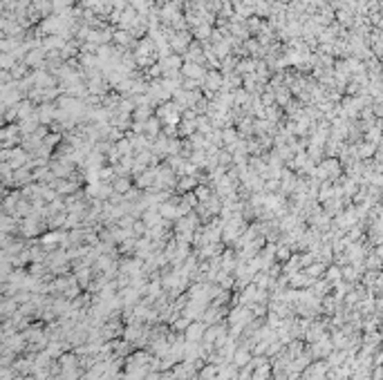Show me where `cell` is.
<instances>
[{"instance_id": "1", "label": "cell", "mask_w": 383, "mask_h": 380, "mask_svg": "<svg viewBox=\"0 0 383 380\" xmlns=\"http://www.w3.org/2000/svg\"><path fill=\"white\" fill-rule=\"evenodd\" d=\"M332 349H334L332 340H329V335L325 333L323 338H318L316 342H312V347H309V355H312V360H325Z\"/></svg>"}, {"instance_id": "2", "label": "cell", "mask_w": 383, "mask_h": 380, "mask_svg": "<svg viewBox=\"0 0 383 380\" xmlns=\"http://www.w3.org/2000/svg\"><path fill=\"white\" fill-rule=\"evenodd\" d=\"M204 329H207V324H204L202 320H190L188 326L184 329V340L186 342H202V335H204Z\"/></svg>"}, {"instance_id": "3", "label": "cell", "mask_w": 383, "mask_h": 380, "mask_svg": "<svg viewBox=\"0 0 383 380\" xmlns=\"http://www.w3.org/2000/svg\"><path fill=\"white\" fill-rule=\"evenodd\" d=\"M249 360H251V349H247L244 344H238L236 351H233V355H231V364H236L238 369H242L244 364H249Z\"/></svg>"}, {"instance_id": "4", "label": "cell", "mask_w": 383, "mask_h": 380, "mask_svg": "<svg viewBox=\"0 0 383 380\" xmlns=\"http://www.w3.org/2000/svg\"><path fill=\"white\" fill-rule=\"evenodd\" d=\"M323 280H327L329 284H336V282H341V266H336V264H327V268H325L323 273Z\"/></svg>"}, {"instance_id": "5", "label": "cell", "mask_w": 383, "mask_h": 380, "mask_svg": "<svg viewBox=\"0 0 383 380\" xmlns=\"http://www.w3.org/2000/svg\"><path fill=\"white\" fill-rule=\"evenodd\" d=\"M195 199H200V201L207 204V201L211 199V190L204 188V186H198V188H195Z\"/></svg>"}, {"instance_id": "6", "label": "cell", "mask_w": 383, "mask_h": 380, "mask_svg": "<svg viewBox=\"0 0 383 380\" xmlns=\"http://www.w3.org/2000/svg\"><path fill=\"white\" fill-rule=\"evenodd\" d=\"M112 188L117 190V192H128V190H132V188H130V181H128V179H114Z\"/></svg>"}, {"instance_id": "7", "label": "cell", "mask_w": 383, "mask_h": 380, "mask_svg": "<svg viewBox=\"0 0 383 380\" xmlns=\"http://www.w3.org/2000/svg\"><path fill=\"white\" fill-rule=\"evenodd\" d=\"M195 186V179L193 177H184V179L179 181V190H190Z\"/></svg>"}]
</instances>
